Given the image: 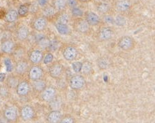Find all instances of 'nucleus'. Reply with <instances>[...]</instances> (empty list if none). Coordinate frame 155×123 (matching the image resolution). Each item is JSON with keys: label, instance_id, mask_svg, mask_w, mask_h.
<instances>
[{"label": "nucleus", "instance_id": "obj_1", "mask_svg": "<svg viewBox=\"0 0 155 123\" xmlns=\"http://www.w3.org/2000/svg\"><path fill=\"white\" fill-rule=\"evenodd\" d=\"M49 21L42 15H36L31 20L30 27L34 31L41 33L45 31L48 27Z\"/></svg>", "mask_w": 155, "mask_h": 123}, {"label": "nucleus", "instance_id": "obj_2", "mask_svg": "<svg viewBox=\"0 0 155 123\" xmlns=\"http://www.w3.org/2000/svg\"><path fill=\"white\" fill-rule=\"evenodd\" d=\"M31 64L28 60V58H23L15 62L14 71L13 72L17 76L20 77H24L27 76L29 69L30 68Z\"/></svg>", "mask_w": 155, "mask_h": 123}, {"label": "nucleus", "instance_id": "obj_3", "mask_svg": "<svg viewBox=\"0 0 155 123\" xmlns=\"http://www.w3.org/2000/svg\"><path fill=\"white\" fill-rule=\"evenodd\" d=\"M117 47L125 52L131 51L135 47V41L133 37L129 36H125L120 37L117 41Z\"/></svg>", "mask_w": 155, "mask_h": 123}, {"label": "nucleus", "instance_id": "obj_4", "mask_svg": "<svg viewBox=\"0 0 155 123\" xmlns=\"http://www.w3.org/2000/svg\"><path fill=\"white\" fill-rule=\"evenodd\" d=\"M132 2L130 0H114V8L120 14H124L129 12L132 8Z\"/></svg>", "mask_w": 155, "mask_h": 123}, {"label": "nucleus", "instance_id": "obj_5", "mask_svg": "<svg viewBox=\"0 0 155 123\" xmlns=\"http://www.w3.org/2000/svg\"><path fill=\"white\" fill-rule=\"evenodd\" d=\"M27 76L31 82L36 81L43 78L45 71L40 65H31Z\"/></svg>", "mask_w": 155, "mask_h": 123}, {"label": "nucleus", "instance_id": "obj_6", "mask_svg": "<svg viewBox=\"0 0 155 123\" xmlns=\"http://www.w3.org/2000/svg\"><path fill=\"white\" fill-rule=\"evenodd\" d=\"M4 118L8 122H15L19 116V112L17 107L10 106L6 107L3 111Z\"/></svg>", "mask_w": 155, "mask_h": 123}, {"label": "nucleus", "instance_id": "obj_7", "mask_svg": "<svg viewBox=\"0 0 155 123\" xmlns=\"http://www.w3.org/2000/svg\"><path fill=\"white\" fill-rule=\"evenodd\" d=\"M44 53L40 49H34L28 53V60L31 65H40L42 62Z\"/></svg>", "mask_w": 155, "mask_h": 123}, {"label": "nucleus", "instance_id": "obj_8", "mask_svg": "<svg viewBox=\"0 0 155 123\" xmlns=\"http://www.w3.org/2000/svg\"><path fill=\"white\" fill-rule=\"evenodd\" d=\"M64 71L62 64L60 62H54L50 64L48 69V73L53 79H60Z\"/></svg>", "mask_w": 155, "mask_h": 123}, {"label": "nucleus", "instance_id": "obj_9", "mask_svg": "<svg viewBox=\"0 0 155 123\" xmlns=\"http://www.w3.org/2000/svg\"><path fill=\"white\" fill-rule=\"evenodd\" d=\"M73 28L74 30L81 34H87L90 33L91 27L88 25L84 18H74L73 22Z\"/></svg>", "mask_w": 155, "mask_h": 123}, {"label": "nucleus", "instance_id": "obj_10", "mask_svg": "<svg viewBox=\"0 0 155 123\" xmlns=\"http://www.w3.org/2000/svg\"><path fill=\"white\" fill-rule=\"evenodd\" d=\"M31 89L30 82L29 80L25 79H21L15 89L17 95L21 97H27L30 93Z\"/></svg>", "mask_w": 155, "mask_h": 123}, {"label": "nucleus", "instance_id": "obj_11", "mask_svg": "<svg viewBox=\"0 0 155 123\" xmlns=\"http://www.w3.org/2000/svg\"><path fill=\"white\" fill-rule=\"evenodd\" d=\"M85 85V79L83 75L76 74L71 77L69 86L73 90H81Z\"/></svg>", "mask_w": 155, "mask_h": 123}, {"label": "nucleus", "instance_id": "obj_12", "mask_svg": "<svg viewBox=\"0 0 155 123\" xmlns=\"http://www.w3.org/2000/svg\"><path fill=\"white\" fill-rule=\"evenodd\" d=\"M84 18L90 27H97L102 22V18L97 13L90 10L85 12Z\"/></svg>", "mask_w": 155, "mask_h": 123}, {"label": "nucleus", "instance_id": "obj_13", "mask_svg": "<svg viewBox=\"0 0 155 123\" xmlns=\"http://www.w3.org/2000/svg\"><path fill=\"white\" fill-rule=\"evenodd\" d=\"M15 38L21 42H25L30 36V29L26 25H21L15 30Z\"/></svg>", "mask_w": 155, "mask_h": 123}, {"label": "nucleus", "instance_id": "obj_14", "mask_svg": "<svg viewBox=\"0 0 155 123\" xmlns=\"http://www.w3.org/2000/svg\"><path fill=\"white\" fill-rule=\"evenodd\" d=\"M26 55H28V52H27L25 48L21 46V45L17 44L12 54L10 55V57H11L15 63L17 61L23 59V58H27Z\"/></svg>", "mask_w": 155, "mask_h": 123}, {"label": "nucleus", "instance_id": "obj_15", "mask_svg": "<svg viewBox=\"0 0 155 123\" xmlns=\"http://www.w3.org/2000/svg\"><path fill=\"white\" fill-rule=\"evenodd\" d=\"M16 42L11 39H4L2 41L0 49L2 52L6 55L10 56L16 46Z\"/></svg>", "mask_w": 155, "mask_h": 123}, {"label": "nucleus", "instance_id": "obj_16", "mask_svg": "<svg viewBox=\"0 0 155 123\" xmlns=\"http://www.w3.org/2000/svg\"><path fill=\"white\" fill-rule=\"evenodd\" d=\"M114 31L110 27H102L98 32V37L101 41L105 42L110 40L114 37Z\"/></svg>", "mask_w": 155, "mask_h": 123}, {"label": "nucleus", "instance_id": "obj_17", "mask_svg": "<svg viewBox=\"0 0 155 123\" xmlns=\"http://www.w3.org/2000/svg\"><path fill=\"white\" fill-rule=\"evenodd\" d=\"M96 10L98 14L104 16L110 14L112 6L107 1L103 0V1L96 2Z\"/></svg>", "mask_w": 155, "mask_h": 123}, {"label": "nucleus", "instance_id": "obj_18", "mask_svg": "<svg viewBox=\"0 0 155 123\" xmlns=\"http://www.w3.org/2000/svg\"><path fill=\"white\" fill-rule=\"evenodd\" d=\"M19 114L21 118L24 121H29V120L33 119L34 115H35V111L31 106L26 105L21 108Z\"/></svg>", "mask_w": 155, "mask_h": 123}, {"label": "nucleus", "instance_id": "obj_19", "mask_svg": "<svg viewBox=\"0 0 155 123\" xmlns=\"http://www.w3.org/2000/svg\"><path fill=\"white\" fill-rule=\"evenodd\" d=\"M64 58L67 61H73L78 56V50L73 46H66L62 52Z\"/></svg>", "mask_w": 155, "mask_h": 123}, {"label": "nucleus", "instance_id": "obj_20", "mask_svg": "<svg viewBox=\"0 0 155 123\" xmlns=\"http://www.w3.org/2000/svg\"><path fill=\"white\" fill-rule=\"evenodd\" d=\"M56 94H57V92L54 87H47L41 93V97L45 102H51L55 98Z\"/></svg>", "mask_w": 155, "mask_h": 123}, {"label": "nucleus", "instance_id": "obj_21", "mask_svg": "<svg viewBox=\"0 0 155 123\" xmlns=\"http://www.w3.org/2000/svg\"><path fill=\"white\" fill-rule=\"evenodd\" d=\"M21 80V77L17 76L15 74L14 72L9 73L8 75H7L6 80L4 83L10 89H15L16 87L19 83V82Z\"/></svg>", "mask_w": 155, "mask_h": 123}, {"label": "nucleus", "instance_id": "obj_22", "mask_svg": "<svg viewBox=\"0 0 155 123\" xmlns=\"http://www.w3.org/2000/svg\"><path fill=\"white\" fill-rule=\"evenodd\" d=\"M71 15L66 10H64V11L58 12L54 18L55 19V22L68 25L71 20Z\"/></svg>", "mask_w": 155, "mask_h": 123}, {"label": "nucleus", "instance_id": "obj_23", "mask_svg": "<svg viewBox=\"0 0 155 123\" xmlns=\"http://www.w3.org/2000/svg\"><path fill=\"white\" fill-rule=\"evenodd\" d=\"M30 84L31 89L36 93H41L47 87V82L43 78L36 80V81H31V83Z\"/></svg>", "mask_w": 155, "mask_h": 123}, {"label": "nucleus", "instance_id": "obj_24", "mask_svg": "<svg viewBox=\"0 0 155 123\" xmlns=\"http://www.w3.org/2000/svg\"><path fill=\"white\" fill-rule=\"evenodd\" d=\"M58 12L56 11L55 9L52 6V5L51 4H49L44 8H42V14L47 18L48 20L51 19V18H54L55 16L57 14Z\"/></svg>", "mask_w": 155, "mask_h": 123}, {"label": "nucleus", "instance_id": "obj_25", "mask_svg": "<svg viewBox=\"0 0 155 123\" xmlns=\"http://www.w3.org/2000/svg\"><path fill=\"white\" fill-rule=\"evenodd\" d=\"M54 26L55 27V29L58 31V33L59 34H60L61 36H68V35H70L71 31L68 25L55 22Z\"/></svg>", "mask_w": 155, "mask_h": 123}, {"label": "nucleus", "instance_id": "obj_26", "mask_svg": "<svg viewBox=\"0 0 155 123\" xmlns=\"http://www.w3.org/2000/svg\"><path fill=\"white\" fill-rule=\"evenodd\" d=\"M18 12L15 9H10L6 12V16L4 17V20L8 23H14L17 22L18 19Z\"/></svg>", "mask_w": 155, "mask_h": 123}, {"label": "nucleus", "instance_id": "obj_27", "mask_svg": "<svg viewBox=\"0 0 155 123\" xmlns=\"http://www.w3.org/2000/svg\"><path fill=\"white\" fill-rule=\"evenodd\" d=\"M51 4L58 12L66 10L68 8L66 0H51Z\"/></svg>", "mask_w": 155, "mask_h": 123}, {"label": "nucleus", "instance_id": "obj_28", "mask_svg": "<svg viewBox=\"0 0 155 123\" xmlns=\"http://www.w3.org/2000/svg\"><path fill=\"white\" fill-rule=\"evenodd\" d=\"M62 118L61 112L58 110L51 112L47 116V121L49 123H59Z\"/></svg>", "mask_w": 155, "mask_h": 123}, {"label": "nucleus", "instance_id": "obj_29", "mask_svg": "<svg viewBox=\"0 0 155 123\" xmlns=\"http://www.w3.org/2000/svg\"><path fill=\"white\" fill-rule=\"evenodd\" d=\"M29 6H30V4L29 3H25L20 5L18 10H17L18 17L25 18L28 17L29 14Z\"/></svg>", "mask_w": 155, "mask_h": 123}, {"label": "nucleus", "instance_id": "obj_30", "mask_svg": "<svg viewBox=\"0 0 155 123\" xmlns=\"http://www.w3.org/2000/svg\"><path fill=\"white\" fill-rule=\"evenodd\" d=\"M71 9V17L74 18H83L84 16L85 11L83 10L81 8H80L79 6L72 8Z\"/></svg>", "mask_w": 155, "mask_h": 123}, {"label": "nucleus", "instance_id": "obj_31", "mask_svg": "<svg viewBox=\"0 0 155 123\" xmlns=\"http://www.w3.org/2000/svg\"><path fill=\"white\" fill-rule=\"evenodd\" d=\"M97 64L98 68L101 70H105V69H107L109 68L111 62L107 58L101 57L97 60Z\"/></svg>", "mask_w": 155, "mask_h": 123}, {"label": "nucleus", "instance_id": "obj_32", "mask_svg": "<svg viewBox=\"0 0 155 123\" xmlns=\"http://www.w3.org/2000/svg\"><path fill=\"white\" fill-rule=\"evenodd\" d=\"M3 62L8 73H12V72H13V71H14L15 63L11 58V57H10V56L4 57Z\"/></svg>", "mask_w": 155, "mask_h": 123}, {"label": "nucleus", "instance_id": "obj_33", "mask_svg": "<svg viewBox=\"0 0 155 123\" xmlns=\"http://www.w3.org/2000/svg\"><path fill=\"white\" fill-rule=\"evenodd\" d=\"M10 89L4 83H0V97L6 99L10 96Z\"/></svg>", "mask_w": 155, "mask_h": 123}, {"label": "nucleus", "instance_id": "obj_34", "mask_svg": "<svg viewBox=\"0 0 155 123\" xmlns=\"http://www.w3.org/2000/svg\"><path fill=\"white\" fill-rule=\"evenodd\" d=\"M53 60H54V55L51 52H48L44 55L42 63L45 65H49L53 62Z\"/></svg>", "mask_w": 155, "mask_h": 123}, {"label": "nucleus", "instance_id": "obj_35", "mask_svg": "<svg viewBox=\"0 0 155 123\" xmlns=\"http://www.w3.org/2000/svg\"><path fill=\"white\" fill-rule=\"evenodd\" d=\"M92 63L86 61V62L83 63V67L81 73L84 75H89L92 72Z\"/></svg>", "mask_w": 155, "mask_h": 123}, {"label": "nucleus", "instance_id": "obj_36", "mask_svg": "<svg viewBox=\"0 0 155 123\" xmlns=\"http://www.w3.org/2000/svg\"><path fill=\"white\" fill-rule=\"evenodd\" d=\"M126 18L122 14H118L114 17V24L117 26L122 27L126 25Z\"/></svg>", "mask_w": 155, "mask_h": 123}, {"label": "nucleus", "instance_id": "obj_37", "mask_svg": "<svg viewBox=\"0 0 155 123\" xmlns=\"http://www.w3.org/2000/svg\"><path fill=\"white\" fill-rule=\"evenodd\" d=\"M82 67L83 62H81V61H73L71 64L72 69H73L74 73L77 74L81 73Z\"/></svg>", "mask_w": 155, "mask_h": 123}, {"label": "nucleus", "instance_id": "obj_38", "mask_svg": "<svg viewBox=\"0 0 155 123\" xmlns=\"http://www.w3.org/2000/svg\"><path fill=\"white\" fill-rule=\"evenodd\" d=\"M58 42L55 41V40H53V41H51L49 42V45H48V48L51 51H54L56 49H58Z\"/></svg>", "mask_w": 155, "mask_h": 123}, {"label": "nucleus", "instance_id": "obj_39", "mask_svg": "<svg viewBox=\"0 0 155 123\" xmlns=\"http://www.w3.org/2000/svg\"><path fill=\"white\" fill-rule=\"evenodd\" d=\"M103 19H104V21H105L106 23L114 24V17H112L110 14L104 15Z\"/></svg>", "mask_w": 155, "mask_h": 123}, {"label": "nucleus", "instance_id": "obj_40", "mask_svg": "<svg viewBox=\"0 0 155 123\" xmlns=\"http://www.w3.org/2000/svg\"><path fill=\"white\" fill-rule=\"evenodd\" d=\"M59 123H74V119L72 116H66L61 118L60 122Z\"/></svg>", "mask_w": 155, "mask_h": 123}, {"label": "nucleus", "instance_id": "obj_41", "mask_svg": "<svg viewBox=\"0 0 155 123\" xmlns=\"http://www.w3.org/2000/svg\"><path fill=\"white\" fill-rule=\"evenodd\" d=\"M50 0H36V3L38 5L40 8H42L47 6L48 4H50Z\"/></svg>", "mask_w": 155, "mask_h": 123}, {"label": "nucleus", "instance_id": "obj_42", "mask_svg": "<svg viewBox=\"0 0 155 123\" xmlns=\"http://www.w3.org/2000/svg\"><path fill=\"white\" fill-rule=\"evenodd\" d=\"M66 4H67V7L72 8L78 6L79 2L77 0H66Z\"/></svg>", "mask_w": 155, "mask_h": 123}, {"label": "nucleus", "instance_id": "obj_43", "mask_svg": "<svg viewBox=\"0 0 155 123\" xmlns=\"http://www.w3.org/2000/svg\"><path fill=\"white\" fill-rule=\"evenodd\" d=\"M7 76L6 73H4V72H0V83H4L6 80Z\"/></svg>", "mask_w": 155, "mask_h": 123}, {"label": "nucleus", "instance_id": "obj_44", "mask_svg": "<svg viewBox=\"0 0 155 123\" xmlns=\"http://www.w3.org/2000/svg\"><path fill=\"white\" fill-rule=\"evenodd\" d=\"M6 12L4 8H0V19H3L6 16Z\"/></svg>", "mask_w": 155, "mask_h": 123}, {"label": "nucleus", "instance_id": "obj_45", "mask_svg": "<svg viewBox=\"0 0 155 123\" xmlns=\"http://www.w3.org/2000/svg\"><path fill=\"white\" fill-rule=\"evenodd\" d=\"M79 3H81V4H87L90 3L92 1V0H77Z\"/></svg>", "mask_w": 155, "mask_h": 123}, {"label": "nucleus", "instance_id": "obj_46", "mask_svg": "<svg viewBox=\"0 0 155 123\" xmlns=\"http://www.w3.org/2000/svg\"><path fill=\"white\" fill-rule=\"evenodd\" d=\"M2 106H3V99L0 97V109H1Z\"/></svg>", "mask_w": 155, "mask_h": 123}, {"label": "nucleus", "instance_id": "obj_47", "mask_svg": "<svg viewBox=\"0 0 155 123\" xmlns=\"http://www.w3.org/2000/svg\"><path fill=\"white\" fill-rule=\"evenodd\" d=\"M95 2H101V1H103V0H94Z\"/></svg>", "mask_w": 155, "mask_h": 123}, {"label": "nucleus", "instance_id": "obj_48", "mask_svg": "<svg viewBox=\"0 0 155 123\" xmlns=\"http://www.w3.org/2000/svg\"><path fill=\"white\" fill-rule=\"evenodd\" d=\"M105 1H107V0H105Z\"/></svg>", "mask_w": 155, "mask_h": 123}, {"label": "nucleus", "instance_id": "obj_49", "mask_svg": "<svg viewBox=\"0 0 155 123\" xmlns=\"http://www.w3.org/2000/svg\"><path fill=\"white\" fill-rule=\"evenodd\" d=\"M0 67H1V65H0Z\"/></svg>", "mask_w": 155, "mask_h": 123}]
</instances>
